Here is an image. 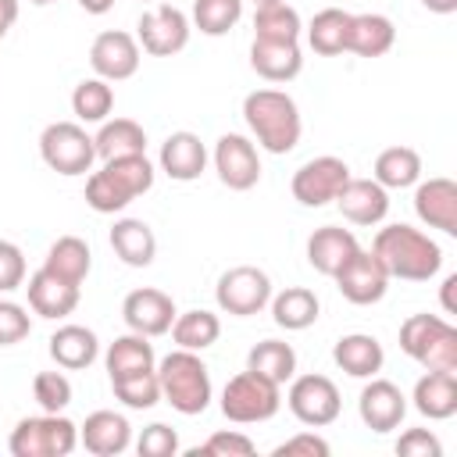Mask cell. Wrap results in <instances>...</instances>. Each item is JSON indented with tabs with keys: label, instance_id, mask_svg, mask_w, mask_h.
Wrapping results in <instances>:
<instances>
[{
	"label": "cell",
	"instance_id": "6da1fadb",
	"mask_svg": "<svg viewBox=\"0 0 457 457\" xmlns=\"http://www.w3.org/2000/svg\"><path fill=\"white\" fill-rule=\"evenodd\" d=\"M371 253L382 261L389 278H403V282H428L443 268L439 243L428 232L403 225V221L378 228L371 239Z\"/></svg>",
	"mask_w": 457,
	"mask_h": 457
},
{
	"label": "cell",
	"instance_id": "7a4b0ae2",
	"mask_svg": "<svg viewBox=\"0 0 457 457\" xmlns=\"http://www.w3.org/2000/svg\"><path fill=\"white\" fill-rule=\"evenodd\" d=\"M243 121L253 132L257 146H264L268 154H289L300 143V132H303L300 107L282 89H253V93H246L243 96Z\"/></svg>",
	"mask_w": 457,
	"mask_h": 457
},
{
	"label": "cell",
	"instance_id": "3957f363",
	"mask_svg": "<svg viewBox=\"0 0 457 457\" xmlns=\"http://www.w3.org/2000/svg\"><path fill=\"white\" fill-rule=\"evenodd\" d=\"M154 175L157 171L146 154L104 161V168L86 179V204L96 214H118L154 186Z\"/></svg>",
	"mask_w": 457,
	"mask_h": 457
},
{
	"label": "cell",
	"instance_id": "277c9868",
	"mask_svg": "<svg viewBox=\"0 0 457 457\" xmlns=\"http://www.w3.org/2000/svg\"><path fill=\"white\" fill-rule=\"evenodd\" d=\"M157 378H161V400H168L179 414L193 418L211 407V371L200 361L196 350H171L157 361Z\"/></svg>",
	"mask_w": 457,
	"mask_h": 457
},
{
	"label": "cell",
	"instance_id": "5b68a950",
	"mask_svg": "<svg viewBox=\"0 0 457 457\" xmlns=\"http://www.w3.org/2000/svg\"><path fill=\"white\" fill-rule=\"evenodd\" d=\"M400 350L425 371H457V328L439 314H411L400 325Z\"/></svg>",
	"mask_w": 457,
	"mask_h": 457
},
{
	"label": "cell",
	"instance_id": "8992f818",
	"mask_svg": "<svg viewBox=\"0 0 457 457\" xmlns=\"http://www.w3.org/2000/svg\"><path fill=\"white\" fill-rule=\"evenodd\" d=\"M282 407V386L268 382L264 375L257 371H239L225 382L221 389V414L236 425H257V421H268L275 418Z\"/></svg>",
	"mask_w": 457,
	"mask_h": 457
},
{
	"label": "cell",
	"instance_id": "52a82bcc",
	"mask_svg": "<svg viewBox=\"0 0 457 457\" xmlns=\"http://www.w3.org/2000/svg\"><path fill=\"white\" fill-rule=\"evenodd\" d=\"M79 446V425L64 414L21 418L7 439L11 457H68Z\"/></svg>",
	"mask_w": 457,
	"mask_h": 457
},
{
	"label": "cell",
	"instance_id": "ba28073f",
	"mask_svg": "<svg viewBox=\"0 0 457 457\" xmlns=\"http://www.w3.org/2000/svg\"><path fill=\"white\" fill-rule=\"evenodd\" d=\"M39 157L57 175H86L96 161L93 136L79 121H54L39 132Z\"/></svg>",
	"mask_w": 457,
	"mask_h": 457
},
{
	"label": "cell",
	"instance_id": "9c48e42d",
	"mask_svg": "<svg viewBox=\"0 0 457 457\" xmlns=\"http://www.w3.org/2000/svg\"><path fill=\"white\" fill-rule=\"evenodd\" d=\"M286 403L293 411V418L307 428H325L339 418L343 411V400H339V389L328 375H293L289 378V393H286Z\"/></svg>",
	"mask_w": 457,
	"mask_h": 457
},
{
	"label": "cell",
	"instance_id": "30bf717a",
	"mask_svg": "<svg viewBox=\"0 0 457 457\" xmlns=\"http://www.w3.org/2000/svg\"><path fill=\"white\" fill-rule=\"evenodd\" d=\"M214 300L232 318L261 314L268 307V300H271V278H268V271H261L253 264H236L218 278Z\"/></svg>",
	"mask_w": 457,
	"mask_h": 457
},
{
	"label": "cell",
	"instance_id": "8fae6325",
	"mask_svg": "<svg viewBox=\"0 0 457 457\" xmlns=\"http://www.w3.org/2000/svg\"><path fill=\"white\" fill-rule=\"evenodd\" d=\"M189 32H193V21L175 4H157L139 14L136 43L150 57H175L179 50H186Z\"/></svg>",
	"mask_w": 457,
	"mask_h": 457
},
{
	"label": "cell",
	"instance_id": "7c38bea8",
	"mask_svg": "<svg viewBox=\"0 0 457 457\" xmlns=\"http://www.w3.org/2000/svg\"><path fill=\"white\" fill-rule=\"evenodd\" d=\"M346 179H350V164L343 157L325 154V157L303 161L293 171L289 189H293V200L296 204H303V207H325V204H332L339 196V189L346 186Z\"/></svg>",
	"mask_w": 457,
	"mask_h": 457
},
{
	"label": "cell",
	"instance_id": "4fadbf2b",
	"mask_svg": "<svg viewBox=\"0 0 457 457\" xmlns=\"http://www.w3.org/2000/svg\"><path fill=\"white\" fill-rule=\"evenodd\" d=\"M332 278H336V289L343 293V300H350L357 307L378 303L389 289V271L382 268V261L371 250H361V246L343 261V268Z\"/></svg>",
	"mask_w": 457,
	"mask_h": 457
},
{
	"label": "cell",
	"instance_id": "5bb4252c",
	"mask_svg": "<svg viewBox=\"0 0 457 457\" xmlns=\"http://www.w3.org/2000/svg\"><path fill=\"white\" fill-rule=\"evenodd\" d=\"M214 171H218L221 186L236 189V193L253 189L261 182V157H257L253 139H246L239 132H225L214 143Z\"/></svg>",
	"mask_w": 457,
	"mask_h": 457
},
{
	"label": "cell",
	"instance_id": "9a60e30c",
	"mask_svg": "<svg viewBox=\"0 0 457 457\" xmlns=\"http://www.w3.org/2000/svg\"><path fill=\"white\" fill-rule=\"evenodd\" d=\"M139 43L132 32H121V29H107L93 39L89 46V64L96 71V79H107V82H125L139 71Z\"/></svg>",
	"mask_w": 457,
	"mask_h": 457
},
{
	"label": "cell",
	"instance_id": "2e32d148",
	"mask_svg": "<svg viewBox=\"0 0 457 457\" xmlns=\"http://www.w3.org/2000/svg\"><path fill=\"white\" fill-rule=\"evenodd\" d=\"M175 300L164 293V289H154V286H143V289H132L125 300H121V318L129 325V332H139L146 339L154 336H164L175 321Z\"/></svg>",
	"mask_w": 457,
	"mask_h": 457
},
{
	"label": "cell",
	"instance_id": "e0dca14e",
	"mask_svg": "<svg viewBox=\"0 0 457 457\" xmlns=\"http://www.w3.org/2000/svg\"><path fill=\"white\" fill-rule=\"evenodd\" d=\"M357 414H361L364 428H371V432H393V428H400V421L407 414V396L400 393L396 382L371 375V382L357 396Z\"/></svg>",
	"mask_w": 457,
	"mask_h": 457
},
{
	"label": "cell",
	"instance_id": "ac0fdd59",
	"mask_svg": "<svg viewBox=\"0 0 457 457\" xmlns=\"http://www.w3.org/2000/svg\"><path fill=\"white\" fill-rule=\"evenodd\" d=\"M414 214L428 225L439 228L446 236H457V182L446 175L414 182Z\"/></svg>",
	"mask_w": 457,
	"mask_h": 457
},
{
	"label": "cell",
	"instance_id": "d6986e66",
	"mask_svg": "<svg viewBox=\"0 0 457 457\" xmlns=\"http://www.w3.org/2000/svg\"><path fill=\"white\" fill-rule=\"evenodd\" d=\"M343 218L350 225H378L389 214V189H382L375 179H346V186L336 196Z\"/></svg>",
	"mask_w": 457,
	"mask_h": 457
},
{
	"label": "cell",
	"instance_id": "ffe728a7",
	"mask_svg": "<svg viewBox=\"0 0 457 457\" xmlns=\"http://www.w3.org/2000/svg\"><path fill=\"white\" fill-rule=\"evenodd\" d=\"M25 293H29V307L39 318H50V321L68 318L79 307V286L75 282H64L61 275H54L46 268H39V271L29 275Z\"/></svg>",
	"mask_w": 457,
	"mask_h": 457
},
{
	"label": "cell",
	"instance_id": "44dd1931",
	"mask_svg": "<svg viewBox=\"0 0 457 457\" xmlns=\"http://www.w3.org/2000/svg\"><path fill=\"white\" fill-rule=\"evenodd\" d=\"M79 443L93 453V457H118L132 446V425L125 414L114 411H93L82 428H79Z\"/></svg>",
	"mask_w": 457,
	"mask_h": 457
},
{
	"label": "cell",
	"instance_id": "7402d4cb",
	"mask_svg": "<svg viewBox=\"0 0 457 457\" xmlns=\"http://www.w3.org/2000/svg\"><path fill=\"white\" fill-rule=\"evenodd\" d=\"M157 164L168 179L175 182H193L204 175L207 168V146L200 143L196 132H171L164 143H161V154H157Z\"/></svg>",
	"mask_w": 457,
	"mask_h": 457
},
{
	"label": "cell",
	"instance_id": "603a6c76",
	"mask_svg": "<svg viewBox=\"0 0 457 457\" xmlns=\"http://www.w3.org/2000/svg\"><path fill=\"white\" fill-rule=\"evenodd\" d=\"M111 250L129 268H150L157 257V236L143 218H118L111 225Z\"/></svg>",
	"mask_w": 457,
	"mask_h": 457
},
{
	"label": "cell",
	"instance_id": "cb8c5ba5",
	"mask_svg": "<svg viewBox=\"0 0 457 457\" xmlns=\"http://www.w3.org/2000/svg\"><path fill=\"white\" fill-rule=\"evenodd\" d=\"M414 411L428 421H446L457 414V375L453 371H425L414 382Z\"/></svg>",
	"mask_w": 457,
	"mask_h": 457
},
{
	"label": "cell",
	"instance_id": "d4e9b609",
	"mask_svg": "<svg viewBox=\"0 0 457 457\" xmlns=\"http://www.w3.org/2000/svg\"><path fill=\"white\" fill-rule=\"evenodd\" d=\"M250 68L268 82H293L303 71L300 43H275V39H253L250 43Z\"/></svg>",
	"mask_w": 457,
	"mask_h": 457
},
{
	"label": "cell",
	"instance_id": "484cf974",
	"mask_svg": "<svg viewBox=\"0 0 457 457\" xmlns=\"http://www.w3.org/2000/svg\"><path fill=\"white\" fill-rule=\"evenodd\" d=\"M332 361L350 375V378H371L382 371L386 364V350L375 336L368 332H350V336H339L336 346H332Z\"/></svg>",
	"mask_w": 457,
	"mask_h": 457
},
{
	"label": "cell",
	"instance_id": "4316f807",
	"mask_svg": "<svg viewBox=\"0 0 457 457\" xmlns=\"http://www.w3.org/2000/svg\"><path fill=\"white\" fill-rule=\"evenodd\" d=\"M357 250V236L350 228H339V225H321L311 232L307 239V264L321 275H336L343 268V261Z\"/></svg>",
	"mask_w": 457,
	"mask_h": 457
},
{
	"label": "cell",
	"instance_id": "83f0119b",
	"mask_svg": "<svg viewBox=\"0 0 457 457\" xmlns=\"http://www.w3.org/2000/svg\"><path fill=\"white\" fill-rule=\"evenodd\" d=\"M396 43V25L386 14H350V29H346V50L357 57H382L389 54Z\"/></svg>",
	"mask_w": 457,
	"mask_h": 457
},
{
	"label": "cell",
	"instance_id": "f1b7e54d",
	"mask_svg": "<svg viewBox=\"0 0 457 457\" xmlns=\"http://www.w3.org/2000/svg\"><path fill=\"white\" fill-rule=\"evenodd\" d=\"M50 357L64 371H82L100 357V339L86 325H61L50 336Z\"/></svg>",
	"mask_w": 457,
	"mask_h": 457
},
{
	"label": "cell",
	"instance_id": "f546056e",
	"mask_svg": "<svg viewBox=\"0 0 457 457\" xmlns=\"http://www.w3.org/2000/svg\"><path fill=\"white\" fill-rule=\"evenodd\" d=\"M268 303H271V321H275L278 328H286V332H303V328H311V325L318 321V311H321L314 289H307V286H286V289L275 293Z\"/></svg>",
	"mask_w": 457,
	"mask_h": 457
},
{
	"label": "cell",
	"instance_id": "4dcf8cb0",
	"mask_svg": "<svg viewBox=\"0 0 457 457\" xmlns=\"http://www.w3.org/2000/svg\"><path fill=\"white\" fill-rule=\"evenodd\" d=\"M93 146H96L100 161L146 154V132L132 118H107V121H100V132L93 136Z\"/></svg>",
	"mask_w": 457,
	"mask_h": 457
},
{
	"label": "cell",
	"instance_id": "1f68e13d",
	"mask_svg": "<svg viewBox=\"0 0 457 457\" xmlns=\"http://www.w3.org/2000/svg\"><path fill=\"white\" fill-rule=\"evenodd\" d=\"M104 368H107L111 378H121V375H136V371H150V368H157V357H154V346H150L146 336H139V332H125V336H118V339L107 346V353H104Z\"/></svg>",
	"mask_w": 457,
	"mask_h": 457
},
{
	"label": "cell",
	"instance_id": "d6a6232c",
	"mask_svg": "<svg viewBox=\"0 0 457 457\" xmlns=\"http://www.w3.org/2000/svg\"><path fill=\"white\" fill-rule=\"evenodd\" d=\"M43 268L54 271V275H61L64 282L82 286L86 275H89V268H93V253H89L86 239H79V236H57L50 243L46 257H43Z\"/></svg>",
	"mask_w": 457,
	"mask_h": 457
},
{
	"label": "cell",
	"instance_id": "836d02e7",
	"mask_svg": "<svg viewBox=\"0 0 457 457\" xmlns=\"http://www.w3.org/2000/svg\"><path fill=\"white\" fill-rule=\"evenodd\" d=\"M382 189H407L421 179V157L414 146H386L375 157V175Z\"/></svg>",
	"mask_w": 457,
	"mask_h": 457
},
{
	"label": "cell",
	"instance_id": "e575fe53",
	"mask_svg": "<svg viewBox=\"0 0 457 457\" xmlns=\"http://www.w3.org/2000/svg\"><path fill=\"white\" fill-rule=\"evenodd\" d=\"M346 29H350V11L343 7H325L311 18L307 25V43L318 57H339L346 50Z\"/></svg>",
	"mask_w": 457,
	"mask_h": 457
},
{
	"label": "cell",
	"instance_id": "d590c367",
	"mask_svg": "<svg viewBox=\"0 0 457 457\" xmlns=\"http://www.w3.org/2000/svg\"><path fill=\"white\" fill-rule=\"evenodd\" d=\"M171 339H175V346L179 350H207V346H214L218 343V336H221V321H218V314L214 311H204V307H196V311H186V314H175V321H171Z\"/></svg>",
	"mask_w": 457,
	"mask_h": 457
},
{
	"label": "cell",
	"instance_id": "8d00e7d4",
	"mask_svg": "<svg viewBox=\"0 0 457 457\" xmlns=\"http://www.w3.org/2000/svg\"><path fill=\"white\" fill-rule=\"evenodd\" d=\"M246 368L264 375L275 386H286L296 375V350L282 339H261L250 353H246Z\"/></svg>",
	"mask_w": 457,
	"mask_h": 457
},
{
	"label": "cell",
	"instance_id": "74e56055",
	"mask_svg": "<svg viewBox=\"0 0 457 457\" xmlns=\"http://www.w3.org/2000/svg\"><path fill=\"white\" fill-rule=\"evenodd\" d=\"M71 111L82 125H100L107 121V114L114 111V89L107 79H82L75 89H71Z\"/></svg>",
	"mask_w": 457,
	"mask_h": 457
},
{
	"label": "cell",
	"instance_id": "f35d334b",
	"mask_svg": "<svg viewBox=\"0 0 457 457\" xmlns=\"http://www.w3.org/2000/svg\"><path fill=\"white\" fill-rule=\"evenodd\" d=\"M303 21L300 14L282 0L253 11V39H275V43H300Z\"/></svg>",
	"mask_w": 457,
	"mask_h": 457
},
{
	"label": "cell",
	"instance_id": "ab89813d",
	"mask_svg": "<svg viewBox=\"0 0 457 457\" xmlns=\"http://www.w3.org/2000/svg\"><path fill=\"white\" fill-rule=\"evenodd\" d=\"M111 389L114 396L132 407V411H150L157 400H161V378H157V368L150 371H136V375H121V378H111Z\"/></svg>",
	"mask_w": 457,
	"mask_h": 457
},
{
	"label": "cell",
	"instance_id": "60d3db41",
	"mask_svg": "<svg viewBox=\"0 0 457 457\" xmlns=\"http://www.w3.org/2000/svg\"><path fill=\"white\" fill-rule=\"evenodd\" d=\"M243 18V0H193V25L204 36H225Z\"/></svg>",
	"mask_w": 457,
	"mask_h": 457
},
{
	"label": "cell",
	"instance_id": "b9f144b4",
	"mask_svg": "<svg viewBox=\"0 0 457 457\" xmlns=\"http://www.w3.org/2000/svg\"><path fill=\"white\" fill-rule=\"evenodd\" d=\"M32 400L46 411V414H61L71 403V382L64 371H39L32 378Z\"/></svg>",
	"mask_w": 457,
	"mask_h": 457
},
{
	"label": "cell",
	"instance_id": "7bdbcfd3",
	"mask_svg": "<svg viewBox=\"0 0 457 457\" xmlns=\"http://www.w3.org/2000/svg\"><path fill=\"white\" fill-rule=\"evenodd\" d=\"M136 450H139V457H175L179 453V432L164 421H154L139 432Z\"/></svg>",
	"mask_w": 457,
	"mask_h": 457
},
{
	"label": "cell",
	"instance_id": "ee69618b",
	"mask_svg": "<svg viewBox=\"0 0 457 457\" xmlns=\"http://www.w3.org/2000/svg\"><path fill=\"white\" fill-rule=\"evenodd\" d=\"M257 446H253V439L250 436H243V432H214L204 446H196V450H189L193 457H200V453H211V457H250Z\"/></svg>",
	"mask_w": 457,
	"mask_h": 457
},
{
	"label": "cell",
	"instance_id": "f6af8a7d",
	"mask_svg": "<svg viewBox=\"0 0 457 457\" xmlns=\"http://www.w3.org/2000/svg\"><path fill=\"white\" fill-rule=\"evenodd\" d=\"M32 332V318L21 303L0 300V346H14Z\"/></svg>",
	"mask_w": 457,
	"mask_h": 457
},
{
	"label": "cell",
	"instance_id": "bcb514c9",
	"mask_svg": "<svg viewBox=\"0 0 457 457\" xmlns=\"http://www.w3.org/2000/svg\"><path fill=\"white\" fill-rule=\"evenodd\" d=\"M25 286V253L18 243L0 239V293H14Z\"/></svg>",
	"mask_w": 457,
	"mask_h": 457
},
{
	"label": "cell",
	"instance_id": "7dc6e473",
	"mask_svg": "<svg viewBox=\"0 0 457 457\" xmlns=\"http://www.w3.org/2000/svg\"><path fill=\"white\" fill-rule=\"evenodd\" d=\"M396 453L400 457H439L443 453V443L428 428H407L396 439Z\"/></svg>",
	"mask_w": 457,
	"mask_h": 457
},
{
	"label": "cell",
	"instance_id": "c3c4849f",
	"mask_svg": "<svg viewBox=\"0 0 457 457\" xmlns=\"http://www.w3.org/2000/svg\"><path fill=\"white\" fill-rule=\"evenodd\" d=\"M328 443L321 439V436H314V432H300V436H293V439H286V443H278L275 446V457H293V453H307V457H328Z\"/></svg>",
	"mask_w": 457,
	"mask_h": 457
},
{
	"label": "cell",
	"instance_id": "681fc988",
	"mask_svg": "<svg viewBox=\"0 0 457 457\" xmlns=\"http://www.w3.org/2000/svg\"><path fill=\"white\" fill-rule=\"evenodd\" d=\"M14 21H18V0H0V39L11 32Z\"/></svg>",
	"mask_w": 457,
	"mask_h": 457
},
{
	"label": "cell",
	"instance_id": "f907efd6",
	"mask_svg": "<svg viewBox=\"0 0 457 457\" xmlns=\"http://www.w3.org/2000/svg\"><path fill=\"white\" fill-rule=\"evenodd\" d=\"M453 289H457V275H446V278H443V311H446V314H457Z\"/></svg>",
	"mask_w": 457,
	"mask_h": 457
},
{
	"label": "cell",
	"instance_id": "816d5d0a",
	"mask_svg": "<svg viewBox=\"0 0 457 457\" xmlns=\"http://www.w3.org/2000/svg\"><path fill=\"white\" fill-rule=\"evenodd\" d=\"M79 7H82L86 14H107V11L114 7V0H79Z\"/></svg>",
	"mask_w": 457,
	"mask_h": 457
},
{
	"label": "cell",
	"instance_id": "f5cc1de1",
	"mask_svg": "<svg viewBox=\"0 0 457 457\" xmlns=\"http://www.w3.org/2000/svg\"><path fill=\"white\" fill-rule=\"evenodd\" d=\"M432 14H453L457 11V0H421Z\"/></svg>",
	"mask_w": 457,
	"mask_h": 457
},
{
	"label": "cell",
	"instance_id": "db71d44e",
	"mask_svg": "<svg viewBox=\"0 0 457 457\" xmlns=\"http://www.w3.org/2000/svg\"><path fill=\"white\" fill-rule=\"evenodd\" d=\"M268 4H282V0H253V7H268Z\"/></svg>",
	"mask_w": 457,
	"mask_h": 457
},
{
	"label": "cell",
	"instance_id": "11a10c76",
	"mask_svg": "<svg viewBox=\"0 0 457 457\" xmlns=\"http://www.w3.org/2000/svg\"><path fill=\"white\" fill-rule=\"evenodd\" d=\"M29 4H36V7H46V4H57V0H29Z\"/></svg>",
	"mask_w": 457,
	"mask_h": 457
}]
</instances>
